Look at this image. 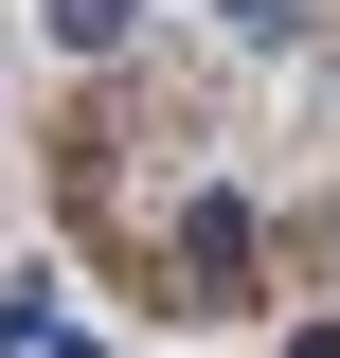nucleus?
<instances>
[{
    "mask_svg": "<svg viewBox=\"0 0 340 358\" xmlns=\"http://www.w3.org/2000/svg\"><path fill=\"white\" fill-rule=\"evenodd\" d=\"M287 358H340V322H323V341H287Z\"/></svg>",
    "mask_w": 340,
    "mask_h": 358,
    "instance_id": "obj_1",
    "label": "nucleus"
}]
</instances>
